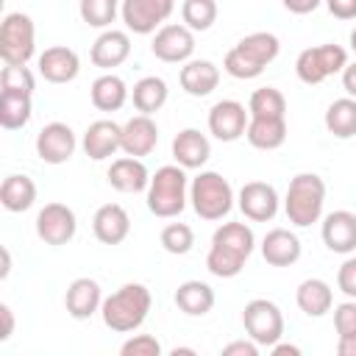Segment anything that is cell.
Instances as JSON below:
<instances>
[{"label":"cell","instance_id":"obj_48","mask_svg":"<svg viewBox=\"0 0 356 356\" xmlns=\"http://www.w3.org/2000/svg\"><path fill=\"white\" fill-rule=\"evenodd\" d=\"M337 353L339 356H356V337H339L337 339Z\"/></svg>","mask_w":356,"mask_h":356},{"label":"cell","instance_id":"obj_41","mask_svg":"<svg viewBox=\"0 0 356 356\" xmlns=\"http://www.w3.org/2000/svg\"><path fill=\"white\" fill-rule=\"evenodd\" d=\"M334 328H337V337H356V300L353 298L334 306Z\"/></svg>","mask_w":356,"mask_h":356},{"label":"cell","instance_id":"obj_19","mask_svg":"<svg viewBox=\"0 0 356 356\" xmlns=\"http://www.w3.org/2000/svg\"><path fill=\"white\" fill-rule=\"evenodd\" d=\"M81 145L89 159L103 161V159L114 156L117 150H122V125H117L114 120H95L86 128Z\"/></svg>","mask_w":356,"mask_h":356},{"label":"cell","instance_id":"obj_30","mask_svg":"<svg viewBox=\"0 0 356 356\" xmlns=\"http://www.w3.org/2000/svg\"><path fill=\"white\" fill-rule=\"evenodd\" d=\"M89 97H92V106L97 111H120L128 100V86L120 75L103 72L100 78H95V83L89 89Z\"/></svg>","mask_w":356,"mask_h":356},{"label":"cell","instance_id":"obj_35","mask_svg":"<svg viewBox=\"0 0 356 356\" xmlns=\"http://www.w3.org/2000/svg\"><path fill=\"white\" fill-rule=\"evenodd\" d=\"M250 117H286V97L275 86H261L248 100Z\"/></svg>","mask_w":356,"mask_h":356},{"label":"cell","instance_id":"obj_12","mask_svg":"<svg viewBox=\"0 0 356 356\" xmlns=\"http://www.w3.org/2000/svg\"><path fill=\"white\" fill-rule=\"evenodd\" d=\"M150 50L159 61L186 64L195 53V31H189L186 25H161L150 42Z\"/></svg>","mask_w":356,"mask_h":356},{"label":"cell","instance_id":"obj_1","mask_svg":"<svg viewBox=\"0 0 356 356\" xmlns=\"http://www.w3.org/2000/svg\"><path fill=\"white\" fill-rule=\"evenodd\" d=\"M253 248H256V236H253L250 225L222 222L211 236V248L206 253V267L217 278H234L242 273Z\"/></svg>","mask_w":356,"mask_h":356},{"label":"cell","instance_id":"obj_38","mask_svg":"<svg viewBox=\"0 0 356 356\" xmlns=\"http://www.w3.org/2000/svg\"><path fill=\"white\" fill-rule=\"evenodd\" d=\"M159 242H161V248H164L167 253L184 256V253H189L192 245H195V231H192L186 222H167V225L161 228V234H159Z\"/></svg>","mask_w":356,"mask_h":356},{"label":"cell","instance_id":"obj_28","mask_svg":"<svg viewBox=\"0 0 356 356\" xmlns=\"http://www.w3.org/2000/svg\"><path fill=\"white\" fill-rule=\"evenodd\" d=\"M295 303L306 317H323L334 306V289L323 278H306L298 284Z\"/></svg>","mask_w":356,"mask_h":356},{"label":"cell","instance_id":"obj_34","mask_svg":"<svg viewBox=\"0 0 356 356\" xmlns=\"http://www.w3.org/2000/svg\"><path fill=\"white\" fill-rule=\"evenodd\" d=\"M31 120V95L0 92V125L6 131H17Z\"/></svg>","mask_w":356,"mask_h":356},{"label":"cell","instance_id":"obj_42","mask_svg":"<svg viewBox=\"0 0 356 356\" xmlns=\"http://www.w3.org/2000/svg\"><path fill=\"white\" fill-rule=\"evenodd\" d=\"M337 286H339L342 295H348V298L356 300V259L353 256L339 264V270H337Z\"/></svg>","mask_w":356,"mask_h":356},{"label":"cell","instance_id":"obj_49","mask_svg":"<svg viewBox=\"0 0 356 356\" xmlns=\"http://www.w3.org/2000/svg\"><path fill=\"white\" fill-rule=\"evenodd\" d=\"M270 350H273V356H300V348H298V345H286V342H281V339H278Z\"/></svg>","mask_w":356,"mask_h":356},{"label":"cell","instance_id":"obj_9","mask_svg":"<svg viewBox=\"0 0 356 356\" xmlns=\"http://www.w3.org/2000/svg\"><path fill=\"white\" fill-rule=\"evenodd\" d=\"M242 325H245V334L259 348H273L284 337V314L267 298H253L242 309Z\"/></svg>","mask_w":356,"mask_h":356},{"label":"cell","instance_id":"obj_33","mask_svg":"<svg viewBox=\"0 0 356 356\" xmlns=\"http://www.w3.org/2000/svg\"><path fill=\"white\" fill-rule=\"evenodd\" d=\"M325 128L337 139L356 136V97H339L325 108Z\"/></svg>","mask_w":356,"mask_h":356},{"label":"cell","instance_id":"obj_32","mask_svg":"<svg viewBox=\"0 0 356 356\" xmlns=\"http://www.w3.org/2000/svg\"><path fill=\"white\" fill-rule=\"evenodd\" d=\"M170 97V89L164 83V78L159 75H145L134 83V92H131V100L136 106L139 114H156Z\"/></svg>","mask_w":356,"mask_h":356},{"label":"cell","instance_id":"obj_37","mask_svg":"<svg viewBox=\"0 0 356 356\" xmlns=\"http://www.w3.org/2000/svg\"><path fill=\"white\" fill-rule=\"evenodd\" d=\"M120 0H81L78 3V11H81V19L92 28H108L114 22V17L120 14Z\"/></svg>","mask_w":356,"mask_h":356},{"label":"cell","instance_id":"obj_52","mask_svg":"<svg viewBox=\"0 0 356 356\" xmlns=\"http://www.w3.org/2000/svg\"><path fill=\"white\" fill-rule=\"evenodd\" d=\"M350 50H353V53H356V28H353V31H350Z\"/></svg>","mask_w":356,"mask_h":356},{"label":"cell","instance_id":"obj_16","mask_svg":"<svg viewBox=\"0 0 356 356\" xmlns=\"http://www.w3.org/2000/svg\"><path fill=\"white\" fill-rule=\"evenodd\" d=\"M320 236L331 253H353L356 250V214L348 209H337L323 217Z\"/></svg>","mask_w":356,"mask_h":356},{"label":"cell","instance_id":"obj_23","mask_svg":"<svg viewBox=\"0 0 356 356\" xmlns=\"http://www.w3.org/2000/svg\"><path fill=\"white\" fill-rule=\"evenodd\" d=\"M303 253V245L295 231L289 228H273L261 239V256L270 267H292Z\"/></svg>","mask_w":356,"mask_h":356},{"label":"cell","instance_id":"obj_45","mask_svg":"<svg viewBox=\"0 0 356 356\" xmlns=\"http://www.w3.org/2000/svg\"><path fill=\"white\" fill-rule=\"evenodd\" d=\"M281 3H284V8L292 11V14H312L323 0H281Z\"/></svg>","mask_w":356,"mask_h":356},{"label":"cell","instance_id":"obj_51","mask_svg":"<svg viewBox=\"0 0 356 356\" xmlns=\"http://www.w3.org/2000/svg\"><path fill=\"white\" fill-rule=\"evenodd\" d=\"M172 356H195V348H172Z\"/></svg>","mask_w":356,"mask_h":356},{"label":"cell","instance_id":"obj_3","mask_svg":"<svg viewBox=\"0 0 356 356\" xmlns=\"http://www.w3.org/2000/svg\"><path fill=\"white\" fill-rule=\"evenodd\" d=\"M281 53V42L275 33H267V31H256V33H248L242 36L228 53H225V72L231 78H239V81H250V78H259L264 72L267 64H273Z\"/></svg>","mask_w":356,"mask_h":356},{"label":"cell","instance_id":"obj_17","mask_svg":"<svg viewBox=\"0 0 356 356\" xmlns=\"http://www.w3.org/2000/svg\"><path fill=\"white\" fill-rule=\"evenodd\" d=\"M36 67H39V75L44 81H50V83H70L81 72V58H78V53L72 47L53 44V47H47L36 58Z\"/></svg>","mask_w":356,"mask_h":356},{"label":"cell","instance_id":"obj_27","mask_svg":"<svg viewBox=\"0 0 356 356\" xmlns=\"http://www.w3.org/2000/svg\"><path fill=\"white\" fill-rule=\"evenodd\" d=\"M175 306L186 314V317H203V314H209L211 309H214V289L206 284V281H197V278H192V281H184V284H178V289H175Z\"/></svg>","mask_w":356,"mask_h":356},{"label":"cell","instance_id":"obj_22","mask_svg":"<svg viewBox=\"0 0 356 356\" xmlns=\"http://www.w3.org/2000/svg\"><path fill=\"white\" fill-rule=\"evenodd\" d=\"M108 184L117 189V192H125V195H136V192H147L150 186V172L145 167L142 159L136 156H122V159H114L108 172H106Z\"/></svg>","mask_w":356,"mask_h":356},{"label":"cell","instance_id":"obj_7","mask_svg":"<svg viewBox=\"0 0 356 356\" xmlns=\"http://www.w3.org/2000/svg\"><path fill=\"white\" fill-rule=\"evenodd\" d=\"M36 53V25L28 14L11 11L0 22V58L3 64H28Z\"/></svg>","mask_w":356,"mask_h":356},{"label":"cell","instance_id":"obj_10","mask_svg":"<svg viewBox=\"0 0 356 356\" xmlns=\"http://www.w3.org/2000/svg\"><path fill=\"white\" fill-rule=\"evenodd\" d=\"M78 231V217L67 203H44L36 214V236L44 245H67Z\"/></svg>","mask_w":356,"mask_h":356},{"label":"cell","instance_id":"obj_6","mask_svg":"<svg viewBox=\"0 0 356 356\" xmlns=\"http://www.w3.org/2000/svg\"><path fill=\"white\" fill-rule=\"evenodd\" d=\"M189 200L200 220H222L234 209V189L228 178L214 170H200L189 184Z\"/></svg>","mask_w":356,"mask_h":356},{"label":"cell","instance_id":"obj_44","mask_svg":"<svg viewBox=\"0 0 356 356\" xmlns=\"http://www.w3.org/2000/svg\"><path fill=\"white\" fill-rule=\"evenodd\" d=\"M325 6L337 19H356V0H325Z\"/></svg>","mask_w":356,"mask_h":356},{"label":"cell","instance_id":"obj_21","mask_svg":"<svg viewBox=\"0 0 356 356\" xmlns=\"http://www.w3.org/2000/svg\"><path fill=\"white\" fill-rule=\"evenodd\" d=\"M64 306L72 320H89L103 306V289L95 278H75L64 292Z\"/></svg>","mask_w":356,"mask_h":356},{"label":"cell","instance_id":"obj_14","mask_svg":"<svg viewBox=\"0 0 356 356\" xmlns=\"http://www.w3.org/2000/svg\"><path fill=\"white\" fill-rule=\"evenodd\" d=\"M236 203H239V211L253 220V222H267L278 214V206H281V197L275 192L273 184L267 181H248L239 195H236Z\"/></svg>","mask_w":356,"mask_h":356},{"label":"cell","instance_id":"obj_26","mask_svg":"<svg viewBox=\"0 0 356 356\" xmlns=\"http://www.w3.org/2000/svg\"><path fill=\"white\" fill-rule=\"evenodd\" d=\"M178 81H181V89H184L186 95H192V97H206V95H211V92L217 89V83H220V70H217V64L209 61V58H189V61L181 67Z\"/></svg>","mask_w":356,"mask_h":356},{"label":"cell","instance_id":"obj_25","mask_svg":"<svg viewBox=\"0 0 356 356\" xmlns=\"http://www.w3.org/2000/svg\"><path fill=\"white\" fill-rule=\"evenodd\" d=\"M128 56H131V36H128L125 31H114V28L103 31V33L95 39L92 53H89L92 64L100 67V70H106V72L114 70V67H120Z\"/></svg>","mask_w":356,"mask_h":356},{"label":"cell","instance_id":"obj_50","mask_svg":"<svg viewBox=\"0 0 356 356\" xmlns=\"http://www.w3.org/2000/svg\"><path fill=\"white\" fill-rule=\"evenodd\" d=\"M8 273H11V253H8V248H3V270H0V278H8Z\"/></svg>","mask_w":356,"mask_h":356},{"label":"cell","instance_id":"obj_39","mask_svg":"<svg viewBox=\"0 0 356 356\" xmlns=\"http://www.w3.org/2000/svg\"><path fill=\"white\" fill-rule=\"evenodd\" d=\"M36 78L25 64H6L0 72V92H14V95H31L33 97Z\"/></svg>","mask_w":356,"mask_h":356},{"label":"cell","instance_id":"obj_43","mask_svg":"<svg viewBox=\"0 0 356 356\" xmlns=\"http://www.w3.org/2000/svg\"><path fill=\"white\" fill-rule=\"evenodd\" d=\"M222 356H259V345L248 337V339H236V342H228L222 348Z\"/></svg>","mask_w":356,"mask_h":356},{"label":"cell","instance_id":"obj_15","mask_svg":"<svg viewBox=\"0 0 356 356\" xmlns=\"http://www.w3.org/2000/svg\"><path fill=\"white\" fill-rule=\"evenodd\" d=\"M78 147V139L67 122H47L36 134V156L44 164H64L72 159Z\"/></svg>","mask_w":356,"mask_h":356},{"label":"cell","instance_id":"obj_11","mask_svg":"<svg viewBox=\"0 0 356 356\" xmlns=\"http://www.w3.org/2000/svg\"><path fill=\"white\" fill-rule=\"evenodd\" d=\"M172 8H175V0H122L120 17L128 31L147 36V33H156V28H161V22L172 14Z\"/></svg>","mask_w":356,"mask_h":356},{"label":"cell","instance_id":"obj_24","mask_svg":"<svg viewBox=\"0 0 356 356\" xmlns=\"http://www.w3.org/2000/svg\"><path fill=\"white\" fill-rule=\"evenodd\" d=\"M211 156V142L197 128H184L172 139V159L184 170H200Z\"/></svg>","mask_w":356,"mask_h":356},{"label":"cell","instance_id":"obj_5","mask_svg":"<svg viewBox=\"0 0 356 356\" xmlns=\"http://www.w3.org/2000/svg\"><path fill=\"white\" fill-rule=\"evenodd\" d=\"M186 170L181 164H164L150 175L147 186V209L150 214L170 220L186 209Z\"/></svg>","mask_w":356,"mask_h":356},{"label":"cell","instance_id":"obj_20","mask_svg":"<svg viewBox=\"0 0 356 356\" xmlns=\"http://www.w3.org/2000/svg\"><path fill=\"white\" fill-rule=\"evenodd\" d=\"M95 239L103 245H120L131 234V217L120 203H103L92 217Z\"/></svg>","mask_w":356,"mask_h":356},{"label":"cell","instance_id":"obj_29","mask_svg":"<svg viewBox=\"0 0 356 356\" xmlns=\"http://www.w3.org/2000/svg\"><path fill=\"white\" fill-rule=\"evenodd\" d=\"M245 139L256 150H278L286 142V117H250Z\"/></svg>","mask_w":356,"mask_h":356},{"label":"cell","instance_id":"obj_2","mask_svg":"<svg viewBox=\"0 0 356 356\" xmlns=\"http://www.w3.org/2000/svg\"><path fill=\"white\" fill-rule=\"evenodd\" d=\"M150 306H153L150 289L139 281H131V284H122L108 298H103L100 317H103L106 328H111L117 334H131L147 320Z\"/></svg>","mask_w":356,"mask_h":356},{"label":"cell","instance_id":"obj_46","mask_svg":"<svg viewBox=\"0 0 356 356\" xmlns=\"http://www.w3.org/2000/svg\"><path fill=\"white\" fill-rule=\"evenodd\" d=\"M0 317H3V334H0V339L6 342L14 334V312H11L8 303H0Z\"/></svg>","mask_w":356,"mask_h":356},{"label":"cell","instance_id":"obj_18","mask_svg":"<svg viewBox=\"0 0 356 356\" xmlns=\"http://www.w3.org/2000/svg\"><path fill=\"white\" fill-rule=\"evenodd\" d=\"M159 145V125L150 114H136L122 125V153L145 159Z\"/></svg>","mask_w":356,"mask_h":356},{"label":"cell","instance_id":"obj_4","mask_svg":"<svg viewBox=\"0 0 356 356\" xmlns=\"http://www.w3.org/2000/svg\"><path fill=\"white\" fill-rule=\"evenodd\" d=\"M325 206V181L317 172H298L284 197V211L292 225L309 228L312 222H320Z\"/></svg>","mask_w":356,"mask_h":356},{"label":"cell","instance_id":"obj_31","mask_svg":"<svg viewBox=\"0 0 356 356\" xmlns=\"http://www.w3.org/2000/svg\"><path fill=\"white\" fill-rule=\"evenodd\" d=\"M0 203L11 214L28 211L36 203V184H33V178L17 175V172L14 175H6L3 184H0Z\"/></svg>","mask_w":356,"mask_h":356},{"label":"cell","instance_id":"obj_36","mask_svg":"<svg viewBox=\"0 0 356 356\" xmlns=\"http://www.w3.org/2000/svg\"><path fill=\"white\" fill-rule=\"evenodd\" d=\"M181 17L189 31H209L217 22V0H184Z\"/></svg>","mask_w":356,"mask_h":356},{"label":"cell","instance_id":"obj_47","mask_svg":"<svg viewBox=\"0 0 356 356\" xmlns=\"http://www.w3.org/2000/svg\"><path fill=\"white\" fill-rule=\"evenodd\" d=\"M342 89L348 92V97H356V61L345 64V70H342Z\"/></svg>","mask_w":356,"mask_h":356},{"label":"cell","instance_id":"obj_40","mask_svg":"<svg viewBox=\"0 0 356 356\" xmlns=\"http://www.w3.org/2000/svg\"><path fill=\"white\" fill-rule=\"evenodd\" d=\"M122 356H159L161 353V342L153 334H134L120 345Z\"/></svg>","mask_w":356,"mask_h":356},{"label":"cell","instance_id":"obj_8","mask_svg":"<svg viewBox=\"0 0 356 356\" xmlns=\"http://www.w3.org/2000/svg\"><path fill=\"white\" fill-rule=\"evenodd\" d=\"M348 64V50L339 47V44H317V47H306L298 53V61H295V72L303 83L309 86H317L323 83L325 78L342 72Z\"/></svg>","mask_w":356,"mask_h":356},{"label":"cell","instance_id":"obj_13","mask_svg":"<svg viewBox=\"0 0 356 356\" xmlns=\"http://www.w3.org/2000/svg\"><path fill=\"white\" fill-rule=\"evenodd\" d=\"M250 122V111L239 100H220L209 111V134L220 142H236L245 136Z\"/></svg>","mask_w":356,"mask_h":356}]
</instances>
